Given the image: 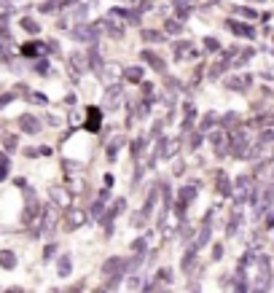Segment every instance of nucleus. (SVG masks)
I'll list each match as a JSON object with an SVG mask.
<instances>
[{
    "instance_id": "63",
    "label": "nucleus",
    "mask_w": 274,
    "mask_h": 293,
    "mask_svg": "<svg viewBox=\"0 0 274 293\" xmlns=\"http://www.w3.org/2000/svg\"><path fill=\"white\" fill-rule=\"evenodd\" d=\"M54 293H56V290H54Z\"/></svg>"
},
{
    "instance_id": "47",
    "label": "nucleus",
    "mask_w": 274,
    "mask_h": 293,
    "mask_svg": "<svg viewBox=\"0 0 274 293\" xmlns=\"http://www.w3.org/2000/svg\"><path fill=\"white\" fill-rule=\"evenodd\" d=\"M156 280H159V282H172V272H169V269H159Z\"/></svg>"
},
{
    "instance_id": "31",
    "label": "nucleus",
    "mask_w": 274,
    "mask_h": 293,
    "mask_svg": "<svg viewBox=\"0 0 274 293\" xmlns=\"http://www.w3.org/2000/svg\"><path fill=\"white\" fill-rule=\"evenodd\" d=\"M143 75H145L143 68H127V70H124V78L132 81V83H140V81H143Z\"/></svg>"
},
{
    "instance_id": "35",
    "label": "nucleus",
    "mask_w": 274,
    "mask_h": 293,
    "mask_svg": "<svg viewBox=\"0 0 274 293\" xmlns=\"http://www.w3.org/2000/svg\"><path fill=\"white\" fill-rule=\"evenodd\" d=\"M269 169H271V159H263L261 164H256V175L263 178V181H269Z\"/></svg>"
},
{
    "instance_id": "62",
    "label": "nucleus",
    "mask_w": 274,
    "mask_h": 293,
    "mask_svg": "<svg viewBox=\"0 0 274 293\" xmlns=\"http://www.w3.org/2000/svg\"><path fill=\"white\" fill-rule=\"evenodd\" d=\"M94 293H105V290H102V288H100V290H94Z\"/></svg>"
},
{
    "instance_id": "21",
    "label": "nucleus",
    "mask_w": 274,
    "mask_h": 293,
    "mask_svg": "<svg viewBox=\"0 0 274 293\" xmlns=\"http://www.w3.org/2000/svg\"><path fill=\"white\" fill-rule=\"evenodd\" d=\"M215 186H218L221 196H231V178L226 175V172H218V175H215Z\"/></svg>"
},
{
    "instance_id": "57",
    "label": "nucleus",
    "mask_w": 274,
    "mask_h": 293,
    "mask_svg": "<svg viewBox=\"0 0 274 293\" xmlns=\"http://www.w3.org/2000/svg\"><path fill=\"white\" fill-rule=\"evenodd\" d=\"M263 215H266V229H271V226H274V213H263Z\"/></svg>"
},
{
    "instance_id": "1",
    "label": "nucleus",
    "mask_w": 274,
    "mask_h": 293,
    "mask_svg": "<svg viewBox=\"0 0 274 293\" xmlns=\"http://www.w3.org/2000/svg\"><path fill=\"white\" fill-rule=\"evenodd\" d=\"M231 191H234V204H242V202H256V183L250 181V175H239L237 178V183L231 186Z\"/></svg>"
},
{
    "instance_id": "9",
    "label": "nucleus",
    "mask_w": 274,
    "mask_h": 293,
    "mask_svg": "<svg viewBox=\"0 0 274 293\" xmlns=\"http://www.w3.org/2000/svg\"><path fill=\"white\" fill-rule=\"evenodd\" d=\"M226 30H231L234 35H239V38H256V27L245 24V22H237V19H229V22H226Z\"/></svg>"
},
{
    "instance_id": "43",
    "label": "nucleus",
    "mask_w": 274,
    "mask_h": 293,
    "mask_svg": "<svg viewBox=\"0 0 274 293\" xmlns=\"http://www.w3.org/2000/svg\"><path fill=\"white\" fill-rule=\"evenodd\" d=\"M145 248H148V240L145 237H137L135 242H132V253H145Z\"/></svg>"
},
{
    "instance_id": "10",
    "label": "nucleus",
    "mask_w": 274,
    "mask_h": 293,
    "mask_svg": "<svg viewBox=\"0 0 274 293\" xmlns=\"http://www.w3.org/2000/svg\"><path fill=\"white\" fill-rule=\"evenodd\" d=\"M124 207H127V202H124V199H118V202L113 204L105 215H100V218H97L102 226H105V234H110V231H113V218H116V215H118L121 210H124Z\"/></svg>"
},
{
    "instance_id": "8",
    "label": "nucleus",
    "mask_w": 274,
    "mask_h": 293,
    "mask_svg": "<svg viewBox=\"0 0 274 293\" xmlns=\"http://www.w3.org/2000/svg\"><path fill=\"white\" fill-rule=\"evenodd\" d=\"M41 223H38V234H51L56 229V210L54 207H46V210H41Z\"/></svg>"
},
{
    "instance_id": "40",
    "label": "nucleus",
    "mask_w": 274,
    "mask_h": 293,
    "mask_svg": "<svg viewBox=\"0 0 274 293\" xmlns=\"http://www.w3.org/2000/svg\"><path fill=\"white\" fill-rule=\"evenodd\" d=\"M204 49L210 51V54H218V51H221V43H218V38H204Z\"/></svg>"
},
{
    "instance_id": "28",
    "label": "nucleus",
    "mask_w": 274,
    "mask_h": 293,
    "mask_svg": "<svg viewBox=\"0 0 274 293\" xmlns=\"http://www.w3.org/2000/svg\"><path fill=\"white\" fill-rule=\"evenodd\" d=\"M183 33V22L180 19H167L164 22V35H180Z\"/></svg>"
},
{
    "instance_id": "58",
    "label": "nucleus",
    "mask_w": 274,
    "mask_h": 293,
    "mask_svg": "<svg viewBox=\"0 0 274 293\" xmlns=\"http://www.w3.org/2000/svg\"><path fill=\"white\" fill-rule=\"evenodd\" d=\"M143 293H159V282H150V285H148Z\"/></svg>"
},
{
    "instance_id": "2",
    "label": "nucleus",
    "mask_w": 274,
    "mask_h": 293,
    "mask_svg": "<svg viewBox=\"0 0 274 293\" xmlns=\"http://www.w3.org/2000/svg\"><path fill=\"white\" fill-rule=\"evenodd\" d=\"M250 145V135L245 129H231L229 132V154L234 156V159H242L245 156V148Z\"/></svg>"
},
{
    "instance_id": "12",
    "label": "nucleus",
    "mask_w": 274,
    "mask_h": 293,
    "mask_svg": "<svg viewBox=\"0 0 274 293\" xmlns=\"http://www.w3.org/2000/svg\"><path fill=\"white\" fill-rule=\"evenodd\" d=\"M121 100H124V89H121L118 83H113V86L105 92V102H102V105H105L108 110H113V108L121 105Z\"/></svg>"
},
{
    "instance_id": "38",
    "label": "nucleus",
    "mask_w": 274,
    "mask_h": 293,
    "mask_svg": "<svg viewBox=\"0 0 274 293\" xmlns=\"http://www.w3.org/2000/svg\"><path fill=\"white\" fill-rule=\"evenodd\" d=\"M156 188H150V194H148V199H145V204H143V213L145 215H150V210H154V204H156Z\"/></svg>"
},
{
    "instance_id": "44",
    "label": "nucleus",
    "mask_w": 274,
    "mask_h": 293,
    "mask_svg": "<svg viewBox=\"0 0 274 293\" xmlns=\"http://www.w3.org/2000/svg\"><path fill=\"white\" fill-rule=\"evenodd\" d=\"M202 140H204V132H191V140H188V145H191V148H199Z\"/></svg>"
},
{
    "instance_id": "48",
    "label": "nucleus",
    "mask_w": 274,
    "mask_h": 293,
    "mask_svg": "<svg viewBox=\"0 0 274 293\" xmlns=\"http://www.w3.org/2000/svg\"><path fill=\"white\" fill-rule=\"evenodd\" d=\"M3 145H6L8 151H14L19 143H16V137H14V135H3Z\"/></svg>"
},
{
    "instance_id": "6",
    "label": "nucleus",
    "mask_w": 274,
    "mask_h": 293,
    "mask_svg": "<svg viewBox=\"0 0 274 293\" xmlns=\"http://www.w3.org/2000/svg\"><path fill=\"white\" fill-rule=\"evenodd\" d=\"M38 218H41V204H38V199L27 191V207L22 210V223L24 226H30V223H35Z\"/></svg>"
},
{
    "instance_id": "30",
    "label": "nucleus",
    "mask_w": 274,
    "mask_h": 293,
    "mask_svg": "<svg viewBox=\"0 0 274 293\" xmlns=\"http://www.w3.org/2000/svg\"><path fill=\"white\" fill-rule=\"evenodd\" d=\"M140 35H143V41H148V43H162V41H167V35L159 33V30H143Z\"/></svg>"
},
{
    "instance_id": "46",
    "label": "nucleus",
    "mask_w": 274,
    "mask_h": 293,
    "mask_svg": "<svg viewBox=\"0 0 274 293\" xmlns=\"http://www.w3.org/2000/svg\"><path fill=\"white\" fill-rule=\"evenodd\" d=\"M0 38H8V14H0Z\"/></svg>"
},
{
    "instance_id": "29",
    "label": "nucleus",
    "mask_w": 274,
    "mask_h": 293,
    "mask_svg": "<svg viewBox=\"0 0 274 293\" xmlns=\"http://www.w3.org/2000/svg\"><path fill=\"white\" fill-rule=\"evenodd\" d=\"M105 204H108V188L100 194V199L94 202V207H92V215H94V218H100V215H102V210H105Z\"/></svg>"
},
{
    "instance_id": "20",
    "label": "nucleus",
    "mask_w": 274,
    "mask_h": 293,
    "mask_svg": "<svg viewBox=\"0 0 274 293\" xmlns=\"http://www.w3.org/2000/svg\"><path fill=\"white\" fill-rule=\"evenodd\" d=\"M89 70L94 73V75H102V70H105V68H102V56H100V51H97V46H92V49H89Z\"/></svg>"
},
{
    "instance_id": "51",
    "label": "nucleus",
    "mask_w": 274,
    "mask_h": 293,
    "mask_svg": "<svg viewBox=\"0 0 274 293\" xmlns=\"http://www.w3.org/2000/svg\"><path fill=\"white\" fill-rule=\"evenodd\" d=\"M271 135H274L271 129H263V132H261V137H258V143H266V145H269V143H271Z\"/></svg>"
},
{
    "instance_id": "11",
    "label": "nucleus",
    "mask_w": 274,
    "mask_h": 293,
    "mask_svg": "<svg viewBox=\"0 0 274 293\" xmlns=\"http://www.w3.org/2000/svg\"><path fill=\"white\" fill-rule=\"evenodd\" d=\"M19 129H22L24 135H38V132H41V121H38L33 113H22V116H19Z\"/></svg>"
},
{
    "instance_id": "60",
    "label": "nucleus",
    "mask_w": 274,
    "mask_h": 293,
    "mask_svg": "<svg viewBox=\"0 0 274 293\" xmlns=\"http://www.w3.org/2000/svg\"><path fill=\"white\" fill-rule=\"evenodd\" d=\"M148 110H150V105H148V102H145V105H140V116L145 119V116H148Z\"/></svg>"
},
{
    "instance_id": "52",
    "label": "nucleus",
    "mask_w": 274,
    "mask_h": 293,
    "mask_svg": "<svg viewBox=\"0 0 274 293\" xmlns=\"http://www.w3.org/2000/svg\"><path fill=\"white\" fill-rule=\"evenodd\" d=\"M16 97V92H8V94H3V97H0V108H6L8 105V102H11Z\"/></svg>"
},
{
    "instance_id": "55",
    "label": "nucleus",
    "mask_w": 274,
    "mask_h": 293,
    "mask_svg": "<svg viewBox=\"0 0 274 293\" xmlns=\"http://www.w3.org/2000/svg\"><path fill=\"white\" fill-rule=\"evenodd\" d=\"M27 97H30L33 102H41V105H46V97H43V94H27Z\"/></svg>"
},
{
    "instance_id": "14",
    "label": "nucleus",
    "mask_w": 274,
    "mask_h": 293,
    "mask_svg": "<svg viewBox=\"0 0 274 293\" xmlns=\"http://www.w3.org/2000/svg\"><path fill=\"white\" fill-rule=\"evenodd\" d=\"M97 35H100V27L94 24H78V30H73V41H97Z\"/></svg>"
},
{
    "instance_id": "61",
    "label": "nucleus",
    "mask_w": 274,
    "mask_h": 293,
    "mask_svg": "<svg viewBox=\"0 0 274 293\" xmlns=\"http://www.w3.org/2000/svg\"><path fill=\"white\" fill-rule=\"evenodd\" d=\"M191 293H199V288H196V285H194V288H191Z\"/></svg>"
},
{
    "instance_id": "53",
    "label": "nucleus",
    "mask_w": 274,
    "mask_h": 293,
    "mask_svg": "<svg viewBox=\"0 0 274 293\" xmlns=\"http://www.w3.org/2000/svg\"><path fill=\"white\" fill-rule=\"evenodd\" d=\"M237 11L242 14V16H248V19H256L258 14H256V8H237Z\"/></svg>"
},
{
    "instance_id": "15",
    "label": "nucleus",
    "mask_w": 274,
    "mask_h": 293,
    "mask_svg": "<svg viewBox=\"0 0 274 293\" xmlns=\"http://www.w3.org/2000/svg\"><path fill=\"white\" fill-rule=\"evenodd\" d=\"M175 56H177L180 62H186V60H196V56H199V51H196L194 46H191V41H180V43L175 46Z\"/></svg>"
},
{
    "instance_id": "45",
    "label": "nucleus",
    "mask_w": 274,
    "mask_h": 293,
    "mask_svg": "<svg viewBox=\"0 0 274 293\" xmlns=\"http://www.w3.org/2000/svg\"><path fill=\"white\" fill-rule=\"evenodd\" d=\"M35 73H38V75H49V62H46V60H38V62H35Z\"/></svg>"
},
{
    "instance_id": "26",
    "label": "nucleus",
    "mask_w": 274,
    "mask_h": 293,
    "mask_svg": "<svg viewBox=\"0 0 274 293\" xmlns=\"http://www.w3.org/2000/svg\"><path fill=\"white\" fill-rule=\"evenodd\" d=\"M194 267H196V250L188 248V250L183 253V272H186V275H191Z\"/></svg>"
},
{
    "instance_id": "13",
    "label": "nucleus",
    "mask_w": 274,
    "mask_h": 293,
    "mask_svg": "<svg viewBox=\"0 0 274 293\" xmlns=\"http://www.w3.org/2000/svg\"><path fill=\"white\" fill-rule=\"evenodd\" d=\"M113 275H124V258L113 256L102 263V277H113Z\"/></svg>"
},
{
    "instance_id": "49",
    "label": "nucleus",
    "mask_w": 274,
    "mask_h": 293,
    "mask_svg": "<svg viewBox=\"0 0 274 293\" xmlns=\"http://www.w3.org/2000/svg\"><path fill=\"white\" fill-rule=\"evenodd\" d=\"M148 221V215L143 213V210H140V213H135V215H132V223H135V226H143Z\"/></svg>"
},
{
    "instance_id": "7",
    "label": "nucleus",
    "mask_w": 274,
    "mask_h": 293,
    "mask_svg": "<svg viewBox=\"0 0 274 293\" xmlns=\"http://www.w3.org/2000/svg\"><path fill=\"white\" fill-rule=\"evenodd\" d=\"M210 143H212V148H215V154L226 156V154H229V132H226V129L210 132Z\"/></svg>"
},
{
    "instance_id": "17",
    "label": "nucleus",
    "mask_w": 274,
    "mask_h": 293,
    "mask_svg": "<svg viewBox=\"0 0 274 293\" xmlns=\"http://www.w3.org/2000/svg\"><path fill=\"white\" fill-rule=\"evenodd\" d=\"M226 89H234V92H245L253 83V75H242V78H237V75H229V78L223 81Z\"/></svg>"
},
{
    "instance_id": "33",
    "label": "nucleus",
    "mask_w": 274,
    "mask_h": 293,
    "mask_svg": "<svg viewBox=\"0 0 274 293\" xmlns=\"http://www.w3.org/2000/svg\"><path fill=\"white\" fill-rule=\"evenodd\" d=\"M196 121V108L194 105H186V119H183V132H188Z\"/></svg>"
},
{
    "instance_id": "18",
    "label": "nucleus",
    "mask_w": 274,
    "mask_h": 293,
    "mask_svg": "<svg viewBox=\"0 0 274 293\" xmlns=\"http://www.w3.org/2000/svg\"><path fill=\"white\" fill-rule=\"evenodd\" d=\"M70 68L75 75H81V73H86L89 70V62H86V56H83L81 51H73L70 54Z\"/></svg>"
},
{
    "instance_id": "36",
    "label": "nucleus",
    "mask_w": 274,
    "mask_h": 293,
    "mask_svg": "<svg viewBox=\"0 0 274 293\" xmlns=\"http://www.w3.org/2000/svg\"><path fill=\"white\" fill-rule=\"evenodd\" d=\"M22 27H24V30L30 33V35H38V33H41V24H38L35 19H30V16H24V19H22Z\"/></svg>"
},
{
    "instance_id": "4",
    "label": "nucleus",
    "mask_w": 274,
    "mask_h": 293,
    "mask_svg": "<svg viewBox=\"0 0 274 293\" xmlns=\"http://www.w3.org/2000/svg\"><path fill=\"white\" fill-rule=\"evenodd\" d=\"M256 263H258L256 288H258V290H269V285H271V261H269V256H258Z\"/></svg>"
},
{
    "instance_id": "54",
    "label": "nucleus",
    "mask_w": 274,
    "mask_h": 293,
    "mask_svg": "<svg viewBox=\"0 0 274 293\" xmlns=\"http://www.w3.org/2000/svg\"><path fill=\"white\" fill-rule=\"evenodd\" d=\"M54 253H56V245H49V248L43 250V258L49 261V258H54Z\"/></svg>"
},
{
    "instance_id": "25",
    "label": "nucleus",
    "mask_w": 274,
    "mask_h": 293,
    "mask_svg": "<svg viewBox=\"0 0 274 293\" xmlns=\"http://www.w3.org/2000/svg\"><path fill=\"white\" fill-rule=\"evenodd\" d=\"M43 51H46V46L38 43V41H30V43L22 46V54H24V56H41Z\"/></svg>"
},
{
    "instance_id": "23",
    "label": "nucleus",
    "mask_w": 274,
    "mask_h": 293,
    "mask_svg": "<svg viewBox=\"0 0 274 293\" xmlns=\"http://www.w3.org/2000/svg\"><path fill=\"white\" fill-rule=\"evenodd\" d=\"M83 221H86V213L83 210H70L68 213V229H78V226H83Z\"/></svg>"
},
{
    "instance_id": "3",
    "label": "nucleus",
    "mask_w": 274,
    "mask_h": 293,
    "mask_svg": "<svg viewBox=\"0 0 274 293\" xmlns=\"http://www.w3.org/2000/svg\"><path fill=\"white\" fill-rule=\"evenodd\" d=\"M196 199V186H183L177 191V202H175V215L177 221H186V207Z\"/></svg>"
},
{
    "instance_id": "42",
    "label": "nucleus",
    "mask_w": 274,
    "mask_h": 293,
    "mask_svg": "<svg viewBox=\"0 0 274 293\" xmlns=\"http://www.w3.org/2000/svg\"><path fill=\"white\" fill-rule=\"evenodd\" d=\"M145 143H148V137H137L135 143H132V156L137 159L140 154H143V145H145Z\"/></svg>"
},
{
    "instance_id": "39",
    "label": "nucleus",
    "mask_w": 274,
    "mask_h": 293,
    "mask_svg": "<svg viewBox=\"0 0 274 293\" xmlns=\"http://www.w3.org/2000/svg\"><path fill=\"white\" fill-rule=\"evenodd\" d=\"M8 169H11V162H8L6 154H0V181H6V178H8Z\"/></svg>"
},
{
    "instance_id": "56",
    "label": "nucleus",
    "mask_w": 274,
    "mask_h": 293,
    "mask_svg": "<svg viewBox=\"0 0 274 293\" xmlns=\"http://www.w3.org/2000/svg\"><path fill=\"white\" fill-rule=\"evenodd\" d=\"M221 256H223V248H221V245H215V248H212V258L221 261Z\"/></svg>"
},
{
    "instance_id": "32",
    "label": "nucleus",
    "mask_w": 274,
    "mask_h": 293,
    "mask_svg": "<svg viewBox=\"0 0 274 293\" xmlns=\"http://www.w3.org/2000/svg\"><path fill=\"white\" fill-rule=\"evenodd\" d=\"M191 11H194L191 3H186V0H177V3H175V14H177V19H188V16H191Z\"/></svg>"
},
{
    "instance_id": "19",
    "label": "nucleus",
    "mask_w": 274,
    "mask_h": 293,
    "mask_svg": "<svg viewBox=\"0 0 274 293\" xmlns=\"http://www.w3.org/2000/svg\"><path fill=\"white\" fill-rule=\"evenodd\" d=\"M239 221H242V204H234V213H231L229 223H226V234H229V237H234V234H237Z\"/></svg>"
},
{
    "instance_id": "22",
    "label": "nucleus",
    "mask_w": 274,
    "mask_h": 293,
    "mask_svg": "<svg viewBox=\"0 0 274 293\" xmlns=\"http://www.w3.org/2000/svg\"><path fill=\"white\" fill-rule=\"evenodd\" d=\"M86 113H89V121H86V129H89V132H97V129H100V119H102V110L92 105V108H89Z\"/></svg>"
},
{
    "instance_id": "50",
    "label": "nucleus",
    "mask_w": 274,
    "mask_h": 293,
    "mask_svg": "<svg viewBox=\"0 0 274 293\" xmlns=\"http://www.w3.org/2000/svg\"><path fill=\"white\" fill-rule=\"evenodd\" d=\"M140 89H143L145 97H150V94H154V83H150V81H140Z\"/></svg>"
},
{
    "instance_id": "37",
    "label": "nucleus",
    "mask_w": 274,
    "mask_h": 293,
    "mask_svg": "<svg viewBox=\"0 0 274 293\" xmlns=\"http://www.w3.org/2000/svg\"><path fill=\"white\" fill-rule=\"evenodd\" d=\"M218 121H223L226 129H237V127H239V116H237V113H229V116H223V119H218Z\"/></svg>"
},
{
    "instance_id": "27",
    "label": "nucleus",
    "mask_w": 274,
    "mask_h": 293,
    "mask_svg": "<svg viewBox=\"0 0 274 293\" xmlns=\"http://www.w3.org/2000/svg\"><path fill=\"white\" fill-rule=\"evenodd\" d=\"M0 267L3 269H16V253L14 250H0Z\"/></svg>"
},
{
    "instance_id": "59",
    "label": "nucleus",
    "mask_w": 274,
    "mask_h": 293,
    "mask_svg": "<svg viewBox=\"0 0 274 293\" xmlns=\"http://www.w3.org/2000/svg\"><path fill=\"white\" fill-rule=\"evenodd\" d=\"M41 11H43V14H51V11H54V3H43Z\"/></svg>"
},
{
    "instance_id": "5",
    "label": "nucleus",
    "mask_w": 274,
    "mask_h": 293,
    "mask_svg": "<svg viewBox=\"0 0 274 293\" xmlns=\"http://www.w3.org/2000/svg\"><path fill=\"white\" fill-rule=\"evenodd\" d=\"M49 196H51V204L54 207H62V210H68L70 202H73V194L65 186H51L49 188Z\"/></svg>"
},
{
    "instance_id": "24",
    "label": "nucleus",
    "mask_w": 274,
    "mask_h": 293,
    "mask_svg": "<svg viewBox=\"0 0 274 293\" xmlns=\"http://www.w3.org/2000/svg\"><path fill=\"white\" fill-rule=\"evenodd\" d=\"M70 272H73V258L62 256L59 261H56V275H59V277H70Z\"/></svg>"
},
{
    "instance_id": "16",
    "label": "nucleus",
    "mask_w": 274,
    "mask_h": 293,
    "mask_svg": "<svg viewBox=\"0 0 274 293\" xmlns=\"http://www.w3.org/2000/svg\"><path fill=\"white\" fill-rule=\"evenodd\" d=\"M140 56H143V62H148V65H150V70H156V73H167V62H164L159 54H154L150 49H145Z\"/></svg>"
},
{
    "instance_id": "34",
    "label": "nucleus",
    "mask_w": 274,
    "mask_h": 293,
    "mask_svg": "<svg viewBox=\"0 0 274 293\" xmlns=\"http://www.w3.org/2000/svg\"><path fill=\"white\" fill-rule=\"evenodd\" d=\"M218 119H221L218 113H215V110H210V113H207V116L202 119V129H199V132H207V129H212L215 124H218Z\"/></svg>"
},
{
    "instance_id": "41",
    "label": "nucleus",
    "mask_w": 274,
    "mask_h": 293,
    "mask_svg": "<svg viewBox=\"0 0 274 293\" xmlns=\"http://www.w3.org/2000/svg\"><path fill=\"white\" fill-rule=\"evenodd\" d=\"M121 143H124V140L118 137V140H113V143L108 145V162H116V154H118V145Z\"/></svg>"
}]
</instances>
